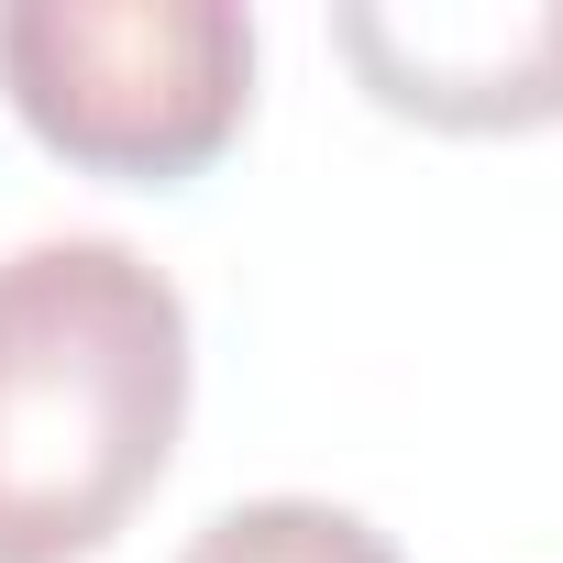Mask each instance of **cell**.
Instances as JSON below:
<instances>
[{
  "instance_id": "obj_4",
  "label": "cell",
  "mask_w": 563,
  "mask_h": 563,
  "mask_svg": "<svg viewBox=\"0 0 563 563\" xmlns=\"http://www.w3.org/2000/svg\"><path fill=\"white\" fill-rule=\"evenodd\" d=\"M177 563H398V541L332 497H243V508L199 519V541Z\"/></svg>"
},
{
  "instance_id": "obj_2",
  "label": "cell",
  "mask_w": 563,
  "mask_h": 563,
  "mask_svg": "<svg viewBox=\"0 0 563 563\" xmlns=\"http://www.w3.org/2000/svg\"><path fill=\"white\" fill-rule=\"evenodd\" d=\"M0 100L89 177L177 188L254 111V23L232 0H12Z\"/></svg>"
},
{
  "instance_id": "obj_1",
  "label": "cell",
  "mask_w": 563,
  "mask_h": 563,
  "mask_svg": "<svg viewBox=\"0 0 563 563\" xmlns=\"http://www.w3.org/2000/svg\"><path fill=\"white\" fill-rule=\"evenodd\" d=\"M188 299L122 232L0 254V563H89L177 464Z\"/></svg>"
},
{
  "instance_id": "obj_3",
  "label": "cell",
  "mask_w": 563,
  "mask_h": 563,
  "mask_svg": "<svg viewBox=\"0 0 563 563\" xmlns=\"http://www.w3.org/2000/svg\"><path fill=\"white\" fill-rule=\"evenodd\" d=\"M332 45L354 56V78L442 133H530L563 122V0H354L332 12Z\"/></svg>"
}]
</instances>
